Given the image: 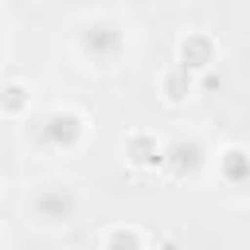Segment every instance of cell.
<instances>
[{"instance_id": "7", "label": "cell", "mask_w": 250, "mask_h": 250, "mask_svg": "<svg viewBox=\"0 0 250 250\" xmlns=\"http://www.w3.org/2000/svg\"><path fill=\"white\" fill-rule=\"evenodd\" d=\"M121 156L137 172H156L164 168V137H156L152 129H133L121 141Z\"/></svg>"}, {"instance_id": "2", "label": "cell", "mask_w": 250, "mask_h": 250, "mask_svg": "<svg viewBox=\"0 0 250 250\" xmlns=\"http://www.w3.org/2000/svg\"><path fill=\"white\" fill-rule=\"evenodd\" d=\"M20 215H23L27 230H35V234H62L82 223L86 195H82L78 180H70V176H43V180L27 184V191L20 199Z\"/></svg>"}, {"instance_id": "3", "label": "cell", "mask_w": 250, "mask_h": 250, "mask_svg": "<svg viewBox=\"0 0 250 250\" xmlns=\"http://www.w3.org/2000/svg\"><path fill=\"white\" fill-rule=\"evenodd\" d=\"M23 129H27L23 133L27 137V148L39 152V156H47V160H55V156H78L94 141V117L78 102H70V98L51 102Z\"/></svg>"}, {"instance_id": "12", "label": "cell", "mask_w": 250, "mask_h": 250, "mask_svg": "<svg viewBox=\"0 0 250 250\" xmlns=\"http://www.w3.org/2000/svg\"><path fill=\"white\" fill-rule=\"evenodd\" d=\"M0 203H4V176H0Z\"/></svg>"}, {"instance_id": "10", "label": "cell", "mask_w": 250, "mask_h": 250, "mask_svg": "<svg viewBox=\"0 0 250 250\" xmlns=\"http://www.w3.org/2000/svg\"><path fill=\"white\" fill-rule=\"evenodd\" d=\"M195 74H188L180 62H172L164 74H160V98L168 102V105H180V102H188L191 94H195Z\"/></svg>"}, {"instance_id": "6", "label": "cell", "mask_w": 250, "mask_h": 250, "mask_svg": "<svg viewBox=\"0 0 250 250\" xmlns=\"http://www.w3.org/2000/svg\"><path fill=\"white\" fill-rule=\"evenodd\" d=\"M0 117L12 125H27L35 117V86L20 74L0 78Z\"/></svg>"}, {"instance_id": "4", "label": "cell", "mask_w": 250, "mask_h": 250, "mask_svg": "<svg viewBox=\"0 0 250 250\" xmlns=\"http://www.w3.org/2000/svg\"><path fill=\"white\" fill-rule=\"evenodd\" d=\"M211 168V148L203 145L199 133H176L172 141H164V168L172 180L188 184V180H199L203 172Z\"/></svg>"}, {"instance_id": "5", "label": "cell", "mask_w": 250, "mask_h": 250, "mask_svg": "<svg viewBox=\"0 0 250 250\" xmlns=\"http://www.w3.org/2000/svg\"><path fill=\"white\" fill-rule=\"evenodd\" d=\"M211 176L230 191L250 188V145L223 141L219 148H211Z\"/></svg>"}, {"instance_id": "1", "label": "cell", "mask_w": 250, "mask_h": 250, "mask_svg": "<svg viewBox=\"0 0 250 250\" xmlns=\"http://www.w3.org/2000/svg\"><path fill=\"white\" fill-rule=\"evenodd\" d=\"M66 55L90 74H113L133 55V27L117 12H78L66 23Z\"/></svg>"}, {"instance_id": "13", "label": "cell", "mask_w": 250, "mask_h": 250, "mask_svg": "<svg viewBox=\"0 0 250 250\" xmlns=\"http://www.w3.org/2000/svg\"><path fill=\"white\" fill-rule=\"evenodd\" d=\"M0 250H4V234H0Z\"/></svg>"}, {"instance_id": "8", "label": "cell", "mask_w": 250, "mask_h": 250, "mask_svg": "<svg viewBox=\"0 0 250 250\" xmlns=\"http://www.w3.org/2000/svg\"><path fill=\"white\" fill-rule=\"evenodd\" d=\"M176 62H180L188 74L203 78V74L219 62V43H215V35H207V31H188V35L180 39V47H176Z\"/></svg>"}, {"instance_id": "9", "label": "cell", "mask_w": 250, "mask_h": 250, "mask_svg": "<svg viewBox=\"0 0 250 250\" xmlns=\"http://www.w3.org/2000/svg\"><path fill=\"white\" fill-rule=\"evenodd\" d=\"M98 250H148V234L137 223H109L98 230Z\"/></svg>"}, {"instance_id": "11", "label": "cell", "mask_w": 250, "mask_h": 250, "mask_svg": "<svg viewBox=\"0 0 250 250\" xmlns=\"http://www.w3.org/2000/svg\"><path fill=\"white\" fill-rule=\"evenodd\" d=\"M8 55H12V23H8V16L0 12V66L8 62Z\"/></svg>"}]
</instances>
